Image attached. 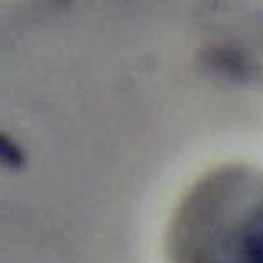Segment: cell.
<instances>
[{
    "label": "cell",
    "mask_w": 263,
    "mask_h": 263,
    "mask_svg": "<svg viewBox=\"0 0 263 263\" xmlns=\"http://www.w3.org/2000/svg\"><path fill=\"white\" fill-rule=\"evenodd\" d=\"M3 151H5V156H8V160H10L13 165H20V156H18V151L13 148V143H10L8 138H3Z\"/></svg>",
    "instance_id": "6da1fadb"
}]
</instances>
